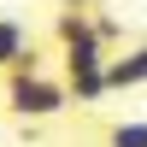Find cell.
Masks as SVG:
<instances>
[{
    "label": "cell",
    "instance_id": "6da1fadb",
    "mask_svg": "<svg viewBox=\"0 0 147 147\" xmlns=\"http://www.w3.org/2000/svg\"><path fill=\"white\" fill-rule=\"evenodd\" d=\"M71 106V88L53 77H6V112L12 118H59Z\"/></svg>",
    "mask_w": 147,
    "mask_h": 147
},
{
    "label": "cell",
    "instance_id": "8992f818",
    "mask_svg": "<svg viewBox=\"0 0 147 147\" xmlns=\"http://www.w3.org/2000/svg\"><path fill=\"white\" fill-rule=\"evenodd\" d=\"M65 12H94V0H65Z\"/></svg>",
    "mask_w": 147,
    "mask_h": 147
},
{
    "label": "cell",
    "instance_id": "5b68a950",
    "mask_svg": "<svg viewBox=\"0 0 147 147\" xmlns=\"http://www.w3.org/2000/svg\"><path fill=\"white\" fill-rule=\"evenodd\" d=\"M94 35L112 47V41H118V18H106V12H100V18H94Z\"/></svg>",
    "mask_w": 147,
    "mask_h": 147
},
{
    "label": "cell",
    "instance_id": "277c9868",
    "mask_svg": "<svg viewBox=\"0 0 147 147\" xmlns=\"http://www.w3.org/2000/svg\"><path fill=\"white\" fill-rule=\"evenodd\" d=\"M106 147H147V118H124L106 129Z\"/></svg>",
    "mask_w": 147,
    "mask_h": 147
},
{
    "label": "cell",
    "instance_id": "7a4b0ae2",
    "mask_svg": "<svg viewBox=\"0 0 147 147\" xmlns=\"http://www.w3.org/2000/svg\"><path fill=\"white\" fill-rule=\"evenodd\" d=\"M141 82H147V41L141 47H129V53H118L112 59V65H106V88H141Z\"/></svg>",
    "mask_w": 147,
    "mask_h": 147
},
{
    "label": "cell",
    "instance_id": "3957f363",
    "mask_svg": "<svg viewBox=\"0 0 147 147\" xmlns=\"http://www.w3.org/2000/svg\"><path fill=\"white\" fill-rule=\"evenodd\" d=\"M30 47H35V41H30V30H24L18 18H0V71H12Z\"/></svg>",
    "mask_w": 147,
    "mask_h": 147
}]
</instances>
